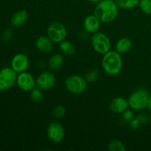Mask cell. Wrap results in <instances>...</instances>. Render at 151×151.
Segmentation results:
<instances>
[{
	"label": "cell",
	"mask_w": 151,
	"mask_h": 151,
	"mask_svg": "<svg viewBox=\"0 0 151 151\" xmlns=\"http://www.w3.org/2000/svg\"><path fill=\"white\" fill-rule=\"evenodd\" d=\"M87 1H90V2H92V3H99L100 1H101L102 0H87Z\"/></svg>",
	"instance_id": "30"
},
{
	"label": "cell",
	"mask_w": 151,
	"mask_h": 151,
	"mask_svg": "<svg viewBox=\"0 0 151 151\" xmlns=\"http://www.w3.org/2000/svg\"><path fill=\"white\" fill-rule=\"evenodd\" d=\"M29 15L27 10H20L16 11L10 19V24L14 27H19L26 23Z\"/></svg>",
	"instance_id": "15"
},
{
	"label": "cell",
	"mask_w": 151,
	"mask_h": 151,
	"mask_svg": "<svg viewBox=\"0 0 151 151\" xmlns=\"http://www.w3.org/2000/svg\"><path fill=\"white\" fill-rule=\"evenodd\" d=\"M94 14L102 23H110L118 16V6L113 0H102L97 3Z\"/></svg>",
	"instance_id": "1"
},
{
	"label": "cell",
	"mask_w": 151,
	"mask_h": 151,
	"mask_svg": "<svg viewBox=\"0 0 151 151\" xmlns=\"http://www.w3.org/2000/svg\"><path fill=\"white\" fill-rule=\"evenodd\" d=\"M128 108L129 104L128 100L121 97L114 98L109 104V109L114 114H122Z\"/></svg>",
	"instance_id": "12"
},
{
	"label": "cell",
	"mask_w": 151,
	"mask_h": 151,
	"mask_svg": "<svg viewBox=\"0 0 151 151\" xmlns=\"http://www.w3.org/2000/svg\"><path fill=\"white\" fill-rule=\"evenodd\" d=\"M132 45V41L129 38L124 37V38H121L120 39L118 40L115 45V50L119 54L125 53L131 50Z\"/></svg>",
	"instance_id": "17"
},
{
	"label": "cell",
	"mask_w": 151,
	"mask_h": 151,
	"mask_svg": "<svg viewBox=\"0 0 151 151\" xmlns=\"http://www.w3.org/2000/svg\"><path fill=\"white\" fill-rule=\"evenodd\" d=\"M139 6L143 13L151 15V0H140Z\"/></svg>",
	"instance_id": "23"
},
{
	"label": "cell",
	"mask_w": 151,
	"mask_h": 151,
	"mask_svg": "<svg viewBox=\"0 0 151 151\" xmlns=\"http://www.w3.org/2000/svg\"><path fill=\"white\" fill-rule=\"evenodd\" d=\"M99 74L97 70L95 69H91V70L88 71L86 75L85 79L88 83H94L98 79Z\"/></svg>",
	"instance_id": "24"
},
{
	"label": "cell",
	"mask_w": 151,
	"mask_h": 151,
	"mask_svg": "<svg viewBox=\"0 0 151 151\" xmlns=\"http://www.w3.org/2000/svg\"><path fill=\"white\" fill-rule=\"evenodd\" d=\"M12 37H13V31L10 29H7L2 34L1 38H2V41L4 42H8L10 41Z\"/></svg>",
	"instance_id": "26"
},
{
	"label": "cell",
	"mask_w": 151,
	"mask_h": 151,
	"mask_svg": "<svg viewBox=\"0 0 151 151\" xmlns=\"http://www.w3.org/2000/svg\"><path fill=\"white\" fill-rule=\"evenodd\" d=\"M29 97L30 100L34 103H38L41 101L43 98V93L42 90L40 89L38 87H35L32 88L29 93Z\"/></svg>",
	"instance_id": "21"
},
{
	"label": "cell",
	"mask_w": 151,
	"mask_h": 151,
	"mask_svg": "<svg viewBox=\"0 0 151 151\" xmlns=\"http://www.w3.org/2000/svg\"><path fill=\"white\" fill-rule=\"evenodd\" d=\"M35 47L43 53H50L54 48V42L48 36H40L35 41Z\"/></svg>",
	"instance_id": "13"
},
{
	"label": "cell",
	"mask_w": 151,
	"mask_h": 151,
	"mask_svg": "<svg viewBox=\"0 0 151 151\" xmlns=\"http://www.w3.org/2000/svg\"><path fill=\"white\" fill-rule=\"evenodd\" d=\"M140 0H116L118 7L122 9H132L139 4Z\"/></svg>",
	"instance_id": "19"
},
{
	"label": "cell",
	"mask_w": 151,
	"mask_h": 151,
	"mask_svg": "<svg viewBox=\"0 0 151 151\" xmlns=\"http://www.w3.org/2000/svg\"><path fill=\"white\" fill-rule=\"evenodd\" d=\"M16 84L22 91H30L36 87V79L29 72H24L18 75Z\"/></svg>",
	"instance_id": "9"
},
{
	"label": "cell",
	"mask_w": 151,
	"mask_h": 151,
	"mask_svg": "<svg viewBox=\"0 0 151 151\" xmlns=\"http://www.w3.org/2000/svg\"><path fill=\"white\" fill-rule=\"evenodd\" d=\"M29 65V60L27 56L24 53H19L12 58L10 66L17 74L26 72Z\"/></svg>",
	"instance_id": "11"
},
{
	"label": "cell",
	"mask_w": 151,
	"mask_h": 151,
	"mask_svg": "<svg viewBox=\"0 0 151 151\" xmlns=\"http://www.w3.org/2000/svg\"><path fill=\"white\" fill-rule=\"evenodd\" d=\"M47 134L50 141L54 143H60L64 138V128L59 122H52L47 127Z\"/></svg>",
	"instance_id": "8"
},
{
	"label": "cell",
	"mask_w": 151,
	"mask_h": 151,
	"mask_svg": "<svg viewBox=\"0 0 151 151\" xmlns=\"http://www.w3.org/2000/svg\"><path fill=\"white\" fill-rule=\"evenodd\" d=\"M108 149L110 151H125L126 148L125 146L122 142L119 141L117 139L111 140L109 143L108 145Z\"/></svg>",
	"instance_id": "20"
},
{
	"label": "cell",
	"mask_w": 151,
	"mask_h": 151,
	"mask_svg": "<svg viewBox=\"0 0 151 151\" xmlns=\"http://www.w3.org/2000/svg\"><path fill=\"white\" fill-rule=\"evenodd\" d=\"M140 125V122L137 118H134L131 121L129 122V127L132 130H137Z\"/></svg>",
	"instance_id": "27"
},
{
	"label": "cell",
	"mask_w": 151,
	"mask_h": 151,
	"mask_svg": "<svg viewBox=\"0 0 151 151\" xmlns=\"http://www.w3.org/2000/svg\"><path fill=\"white\" fill-rule=\"evenodd\" d=\"M100 22L95 15H88L83 21V27L87 32L94 33L100 28Z\"/></svg>",
	"instance_id": "14"
},
{
	"label": "cell",
	"mask_w": 151,
	"mask_h": 151,
	"mask_svg": "<svg viewBox=\"0 0 151 151\" xmlns=\"http://www.w3.org/2000/svg\"><path fill=\"white\" fill-rule=\"evenodd\" d=\"M134 118V113L132 110L127 109L125 111L122 113V119L127 122H129Z\"/></svg>",
	"instance_id": "25"
},
{
	"label": "cell",
	"mask_w": 151,
	"mask_h": 151,
	"mask_svg": "<svg viewBox=\"0 0 151 151\" xmlns=\"http://www.w3.org/2000/svg\"><path fill=\"white\" fill-rule=\"evenodd\" d=\"M47 36L54 43H60L64 41L67 35L66 27L62 23L54 22L49 25L47 28Z\"/></svg>",
	"instance_id": "7"
},
{
	"label": "cell",
	"mask_w": 151,
	"mask_h": 151,
	"mask_svg": "<svg viewBox=\"0 0 151 151\" xmlns=\"http://www.w3.org/2000/svg\"><path fill=\"white\" fill-rule=\"evenodd\" d=\"M17 73L11 67H4L0 70V91L10 89L16 83Z\"/></svg>",
	"instance_id": "6"
},
{
	"label": "cell",
	"mask_w": 151,
	"mask_h": 151,
	"mask_svg": "<svg viewBox=\"0 0 151 151\" xmlns=\"http://www.w3.org/2000/svg\"><path fill=\"white\" fill-rule=\"evenodd\" d=\"M55 83V77L51 72L45 71L40 74L36 78V86L42 91L51 89Z\"/></svg>",
	"instance_id": "10"
},
{
	"label": "cell",
	"mask_w": 151,
	"mask_h": 151,
	"mask_svg": "<svg viewBox=\"0 0 151 151\" xmlns=\"http://www.w3.org/2000/svg\"><path fill=\"white\" fill-rule=\"evenodd\" d=\"M102 66L109 75H116L122 68V59L120 54L115 51H109L102 59Z\"/></svg>",
	"instance_id": "2"
},
{
	"label": "cell",
	"mask_w": 151,
	"mask_h": 151,
	"mask_svg": "<svg viewBox=\"0 0 151 151\" xmlns=\"http://www.w3.org/2000/svg\"><path fill=\"white\" fill-rule=\"evenodd\" d=\"M88 82L82 76L72 75L68 77L65 81L66 88L73 94H81L86 91Z\"/></svg>",
	"instance_id": "4"
},
{
	"label": "cell",
	"mask_w": 151,
	"mask_h": 151,
	"mask_svg": "<svg viewBox=\"0 0 151 151\" xmlns=\"http://www.w3.org/2000/svg\"><path fill=\"white\" fill-rule=\"evenodd\" d=\"M150 94L145 88H140L133 91L128 99L129 107L133 110L141 111L147 106Z\"/></svg>",
	"instance_id": "3"
},
{
	"label": "cell",
	"mask_w": 151,
	"mask_h": 151,
	"mask_svg": "<svg viewBox=\"0 0 151 151\" xmlns=\"http://www.w3.org/2000/svg\"><path fill=\"white\" fill-rule=\"evenodd\" d=\"M64 63L63 56L60 53H55L48 60V67L52 71H57L62 67Z\"/></svg>",
	"instance_id": "16"
},
{
	"label": "cell",
	"mask_w": 151,
	"mask_h": 151,
	"mask_svg": "<svg viewBox=\"0 0 151 151\" xmlns=\"http://www.w3.org/2000/svg\"><path fill=\"white\" fill-rule=\"evenodd\" d=\"M60 50L66 55H74L76 53V48L72 42L69 41H63L60 43Z\"/></svg>",
	"instance_id": "18"
},
{
	"label": "cell",
	"mask_w": 151,
	"mask_h": 151,
	"mask_svg": "<svg viewBox=\"0 0 151 151\" xmlns=\"http://www.w3.org/2000/svg\"><path fill=\"white\" fill-rule=\"evenodd\" d=\"M137 119H138L139 121L140 122V124H145L148 121V117H147V115L145 114H140L139 116L137 117Z\"/></svg>",
	"instance_id": "28"
},
{
	"label": "cell",
	"mask_w": 151,
	"mask_h": 151,
	"mask_svg": "<svg viewBox=\"0 0 151 151\" xmlns=\"http://www.w3.org/2000/svg\"><path fill=\"white\" fill-rule=\"evenodd\" d=\"M147 108H148L149 110L151 111V96H150V97H149V100H148V103H147Z\"/></svg>",
	"instance_id": "29"
},
{
	"label": "cell",
	"mask_w": 151,
	"mask_h": 151,
	"mask_svg": "<svg viewBox=\"0 0 151 151\" xmlns=\"http://www.w3.org/2000/svg\"><path fill=\"white\" fill-rule=\"evenodd\" d=\"M91 42L94 50L100 54H106L111 50V41L109 37L103 32H96L93 33Z\"/></svg>",
	"instance_id": "5"
},
{
	"label": "cell",
	"mask_w": 151,
	"mask_h": 151,
	"mask_svg": "<svg viewBox=\"0 0 151 151\" xmlns=\"http://www.w3.org/2000/svg\"><path fill=\"white\" fill-rule=\"evenodd\" d=\"M66 107L63 105H58L53 109L52 110V115L56 119H60L63 117L66 114Z\"/></svg>",
	"instance_id": "22"
}]
</instances>
